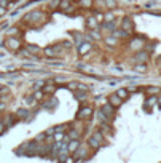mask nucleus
I'll return each instance as SVG.
<instances>
[{
	"label": "nucleus",
	"mask_w": 161,
	"mask_h": 163,
	"mask_svg": "<svg viewBox=\"0 0 161 163\" xmlns=\"http://www.w3.org/2000/svg\"><path fill=\"white\" fill-rule=\"evenodd\" d=\"M21 40L19 38H16V37H7L5 38V42H3V47L7 48V50H10L11 53H16V51H19L21 50Z\"/></svg>",
	"instance_id": "1"
},
{
	"label": "nucleus",
	"mask_w": 161,
	"mask_h": 163,
	"mask_svg": "<svg viewBox=\"0 0 161 163\" xmlns=\"http://www.w3.org/2000/svg\"><path fill=\"white\" fill-rule=\"evenodd\" d=\"M88 144H90L93 149H99V147L104 144V136H102V133H101V131H94L93 136L88 138Z\"/></svg>",
	"instance_id": "2"
},
{
	"label": "nucleus",
	"mask_w": 161,
	"mask_h": 163,
	"mask_svg": "<svg viewBox=\"0 0 161 163\" xmlns=\"http://www.w3.org/2000/svg\"><path fill=\"white\" fill-rule=\"evenodd\" d=\"M93 114H94V109L91 106H83V107H80V110L77 112V120H90Z\"/></svg>",
	"instance_id": "3"
},
{
	"label": "nucleus",
	"mask_w": 161,
	"mask_h": 163,
	"mask_svg": "<svg viewBox=\"0 0 161 163\" xmlns=\"http://www.w3.org/2000/svg\"><path fill=\"white\" fill-rule=\"evenodd\" d=\"M24 21L27 22H38V21H43V13L42 11H30V13H27L24 16Z\"/></svg>",
	"instance_id": "4"
},
{
	"label": "nucleus",
	"mask_w": 161,
	"mask_h": 163,
	"mask_svg": "<svg viewBox=\"0 0 161 163\" xmlns=\"http://www.w3.org/2000/svg\"><path fill=\"white\" fill-rule=\"evenodd\" d=\"M121 29H123L125 32H128V34H131L132 32V29H134V22H132V19L131 18H123V21H121Z\"/></svg>",
	"instance_id": "5"
},
{
	"label": "nucleus",
	"mask_w": 161,
	"mask_h": 163,
	"mask_svg": "<svg viewBox=\"0 0 161 163\" xmlns=\"http://www.w3.org/2000/svg\"><path fill=\"white\" fill-rule=\"evenodd\" d=\"M101 112H104V114L107 115V117H109L110 120H112L113 117H115V107H113V106L110 104V103H107V104H104L102 107H101Z\"/></svg>",
	"instance_id": "6"
},
{
	"label": "nucleus",
	"mask_w": 161,
	"mask_h": 163,
	"mask_svg": "<svg viewBox=\"0 0 161 163\" xmlns=\"http://www.w3.org/2000/svg\"><path fill=\"white\" fill-rule=\"evenodd\" d=\"M80 147H81V145H80V141H78V139H70L69 144H67L69 154H72V155H74V154L77 152V150L80 149Z\"/></svg>",
	"instance_id": "7"
},
{
	"label": "nucleus",
	"mask_w": 161,
	"mask_h": 163,
	"mask_svg": "<svg viewBox=\"0 0 161 163\" xmlns=\"http://www.w3.org/2000/svg\"><path fill=\"white\" fill-rule=\"evenodd\" d=\"M109 103H110V104H112L113 107L116 109V107H120V106L123 104V99H121V98L118 96V94L115 93V94H110V96H109Z\"/></svg>",
	"instance_id": "8"
},
{
	"label": "nucleus",
	"mask_w": 161,
	"mask_h": 163,
	"mask_svg": "<svg viewBox=\"0 0 161 163\" xmlns=\"http://www.w3.org/2000/svg\"><path fill=\"white\" fill-rule=\"evenodd\" d=\"M93 48V43H91V40L90 42H83L80 47H78V54L80 56H83V54H86L88 51H90V50Z\"/></svg>",
	"instance_id": "9"
},
{
	"label": "nucleus",
	"mask_w": 161,
	"mask_h": 163,
	"mask_svg": "<svg viewBox=\"0 0 161 163\" xmlns=\"http://www.w3.org/2000/svg\"><path fill=\"white\" fill-rule=\"evenodd\" d=\"M86 26L90 27L91 31H97L99 27V21L94 18V16H90V18H86Z\"/></svg>",
	"instance_id": "10"
},
{
	"label": "nucleus",
	"mask_w": 161,
	"mask_h": 163,
	"mask_svg": "<svg viewBox=\"0 0 161 163\" xmlns=\"http://www.w3.org/2000/svg\"><path fill=\"white\" fill-rule=\"evenodd\" d=\"M42 91L45 93V94H53L54 91H56V85H54V83H51V82H48L46 85L42 88Z\"/></svg>",
	"instance_id": "11"
},
{
	"label": "nucleus",
	"mask_w": 161,
	"mask_h": 163,
	"mask_svg": "<svg viewBox=\"0 0 161 163\" xmlns=\"http://www.w3.org/2000/svg\"><path fill=\"white\" fill-rule=\"evenodd\" d=\"M26 50H27L30 54H38V53L42 51L40 47H37V45H32V43H27V45H26Z\"/></svg>",
	"instance_id": "12"
},
{
	"label": "nucleus",
	"mask_w": 161,
	"mask_h": 163,
	"mask_svg": "<svg viewBox=\"0 0 161 163\" xmlns=\"http://www.w3.org/2000/svg\"><path fill=\"white\" fill-rule=\"evenodd\" d=\"M16 117H19V119H27L29 117V109L27 107H21V109H18L16 110Z\"/></svg>",
	"instance_id": "13"
},
{
	"label": "nucleus",
	"mask_w": 161,
	"mask_h": 163,
	"mask_svg": "<svg viewBox=\"0 0 161 163\" xmlns=\"http://www.w3.org/2000/svg\"><path fill=\"white\" fill-rule=\"evenodd\" d=\"M142 47H144V42L140 40V38H134V40L131 42V45H129L131 50H139V48H142Z\"/></svg>",
	"instance_id": "14"
},
{
	"label": "nucleus",
	"mask_w": 161,
	"mask_h": 163,
	"mask_svg": "<svg viewBox=\"0 0 161 163\" xmlns=\"http://www.w3.org/2000/svg\"><path fill=\"white\" fill-rule=\"evenodd\" d=\"M147 58H148V54L145 53V51H139L137 54H136V58H134V61H136V63H145V61H147Z\"/></svg>",
	"instance_id": "15"
},
{
	"label": "nucleus",
	"mask_w": 161,
	"mask_h": 163,
	"mask_svg": "<svg viewBox=\"0 0 161 163\" xmlns=\"http://www.w3.org/2000/svg\"><path fill=\"white\" fill-rule=\"evenodd\" d=\"M75 99L80 101V103H83V101L88 99V94L85 91H75Z\"/></svg>",
	"instance_id": "16"
},
{
	"label": "nucleus",
	"mask_w": 161,
	"mask_h": 163,
	"mask_svg": "<svg viewBox=\"0 0 161 163\" xmlns=\"http://www.w3.org/2000/svg\"><path fill=\"white\" fill-rule=\"evenodd\" d=\"M104 3H105V7L110 8V10H113V8L118 7V2H116V0H104Z\"/></svg>",
	"instance_id": "17"
},
{
	"label": "nucleus",
	"mask_w": 161,
	"mask_h": 163,
	"mask_svg": "<svg viewBox=\"0 0 161 163\" xmlns=\"http://www.w3.org/2000/svg\"><path fill=\"white\" fill-rule=\"evenodd\" d=\"M116 42H118V38H116L115 35H110V37H105V43L109 45V47H113V45H116Z\"/></svg>",
	"instance_id": "18"
},
{
	"label": "nucleus",
	"mask_w": 161,
	"mask_h": 163,
	"mask_svg": "<svg viewBox=\"0 0 161 163\" xmlns=\"http://www.w3.org/2000/svg\"><path fill=\"white\" fill-rule=\"evenodd\" d=\"M116 94H118V96H120L121 99H123V101H125V99L128 98V94H129V91H128V90H126V88H120V90H118V91H116Z\"/></svg>",
	"instance_id": "19"
},
{
	"label": "nucleus",
	"mask_w": 161,
	"mask_h": 163,
	"mask_svg": "<svg viewBox=\"0 0 161 163\" xmlns=\"http://www.w3.org/2000/svg\"><path fill=\"white\" fill-rule=\"evenodd\" d=\"M80 7L81 8H91L93 7V0H80Z\"/></svg>",
	"instance_id": "20"
},
{
	"label": "nucleus",
	"mask_w": 161,
	"mask_h": 163,
	"mask_svg": "<svg viewBox=\"0 0 161 163\" xmlns=\"http://www.w3.org/2000/svg\"><path fill=\"white\" fill-rule=\"evenodd\" d=\"M78 136H80V134H78V131H77V130H70L67 133V138L69 139H78Z\"/></svg>",
	"instance_id": "21"
},
{
	"label": "nucleus",
	"mask_w": 161,
	"mask_h": 163,
	"mask_svg": "<svg viewBox=\"0 0 161 163\" xmlns=\"http://www.w3.org/2000/svg\"><path fill=\"white\" fill-rule=\"evenodd\" d=\"M43 51H45V54H46V56H54V53H56V48L46 47L45 50H43Z\"/></svg>",
	"instance_id": "22"
},
{
	"label": "nucleus",
	"mask_w": 161,
	"mask_h": 163,
	"mask_svg": "<svg viewBox=\"0 0 161 163\" xmlns=\"http://www.w3.org/2000/svg\"><path fill=\"white\" fill-rule=\"evenodd\" d=\"M134 69L137 70V72H142V74H145L147 72V67H145V64H136V67Z\"/></svg>",
	"instance_id": "23"
},
{
	"label": "nucleus",
	"mask_w": 161,
	"mask_h": 163,
	"mask_svg": "<svg viewBox=\"0 0 161 163\" xmlns=\"http://www.w3.org/2000/svg\"><path fill=\"white\" fill-rule=\"evenodd\" d=\"M75 8H77V3H70V7L64 11V15H72L75 11Z\"/></svg>",
	"instance_id": "24"
},
{
	"label": "nucleus",
	"mask_w": 161,
	"mask_h": 163,
	"mask_svg": "<svg viewBox=\"0 0 161 163\" xmlns=\"http://www.w3.org/2000/svg\"><path fill=\"white\" fill-rule=\"evenodd\" d=\"M159 91H161V90H159V88H156V86H148V88H147V93H150V94H153V93H155V94H158Z\"/></svg>",
	"instance_id": "25"
},
{
	"label": "nucleus",
	"mask_w": 161,
	"mask_h": 163,
	"mask_svg": "<svg viewBox=\"0 0 161 163\" xmlns=\"http://www.w3.org/2000/svg\"><path fill=\"white\" fill-rule=\"evenodd\" d=\"M43 94H45L43 91H38V90H37V91L34 93V99H35V101H42V99H43Z\"/></svg>",
	"instance_id": "26"
},
{
	"label": "nucleus",
	"mask_w": 161,
	"mask_h": 163,
	"mask_svg": "<svg viewBox=\"0 0 161 163\" xmlns=\"http://www.w3.org/2000/svg\"><path fill=\"white\" fill-rule=\"evenodd\" d=\"M45 85H46V82H43V80H38L37 83H34V90H35V91H37L38 88H43V86H45Z\"/></svg>",
	"instance_id": "27"
},
{
	"label": "nucleus",
	"mask_w": 161,
	"mask_h": 163,
	"mask_svg": "<svg viewBox=\"0 0 161 163\" xmlns=\"http://www.w3.org/2000/svg\"><path fill=\"white\" fill-rule=\"evenodd\" d=\"M67 88L69 90H75V91H77V88H78V82H69L67 83Z\"/></svg>",
	"instance_id": "28"
},
{
	"label": "nucleus",
	"mask_w": 161,
	"mask_h": 163,
	"mask_svg": "<svg viewBox=\"0 0 161 163\" xmlns=\"http://www.w3.org/2000/svg\"><path fill=\"white\" fill-rule=\"evenodd\" d=\"M53 130H54V133H64L65 131V125H58V126H54Z\"/></svg>",
	"instance_id": "29"
},
{
	"label": "nucleus",
	"mask_w": 161,
	"mask_h": 163,
	"mask_svg": "<svg viewBox=\"0 0 161 163\" xmlns=\"http://www.w3.org/2000/svg\"><path fill=\"white\" fill-rule=\"evenodd\" d=\"M155 104H156V98H148L147 99V103H145V107H147V106H155Z\"/></svg>",
	"instance_id": "30"
},
{
	"label": "nucleus",
	"mask_w": 161,
	"mask_h": 163,
	"mask_svg": "<svg viewBox=\"0 0 161 163\" xmlns=\"http://www.w3.org/2000/svg\"><path fill=\"white\" fill-rule=\"evenodd\" d=\"M18 27H11V29L8 31V37H13V35H18Z\"/></svg>",
	"instance_id": "31"
},
{
	"label": "nucleus",
	"mask_w": 161,
	"mask_h": 163,
	"mask_svg": "<svg viewBox=\"0 0 161 163\" xmlns=\"http://www.w3.org/2000/svg\"><path fill=\"white\" fill-rule=\"evenodd\" d=\"M94 18H96L99 22H101L102 19H105V18H104V13H101V11H96V13H94Z\"/></svg>",
	"instance_id": "32"
},
{
	"label": "nucleus",
	"mask_w": 161,
	"mask_h": 163,
	"mask_svg": "<svg viewBox=\"0 0 161 163\" xmlns=\"http://www.w3.org/2000/svg\"><path fill=\"white\" fill-rule=\"evenodd\" d=\"M77 90H80V91H88V90H90V88H88L86 85H83V83H78V88H77Z\"/></svg>",
	"instance_id": "33"
},
{
	"label": "nucleus",
	"mask_w": 161,
	"mask_h": 163,
	"mask_svg": "<svg viewBox=\"0 0 161 163\" xmlns=\"http://www.w3.org/2000/svg\"><path fill=\"white\" fill-rule=\"evenodd\" d=\"M90 34L93 35V38H101V34H99L97 31H90Z\"/></svg>",
	"instance_id": "34"
},
{
	"label": "nucleus",
	"mask_w": 161,
	"mask_h": 163,
	"mask_svg": "<svg viewBox=\"0 0 161 163\" xmlns=\"http://www.w3.org/2000/svg\"><path fill=\"white\" fill-rule=\"evenodd\" d=\"M65 80H64V78L62 77H56V78H54V83H64Z\"/></svg>",
	"instance_id": "35"
},
{
	"label": "nucleus",
	"mask_w": 161,
	"mask_h": 163,
	"mask_svg": "<svg viewBox=\"0 0 161 163\" xmlns=\"http://www.w3.org/2000/svg\"><path fill=\"white\" fill-rule=\"evenodd\" d=\"M112 19H113V16H112V13L105 15V21H107V22H110V21H112Z\"/></svg>",
	"instance_id": "36"
},
{
	"label": "nucleus",
	"mask_w": 161,
	"mask_h": 163,
	"mask_svg": "<svg viewBox=\"0 0 161 163\" xmlns=\"http://www.w3.org/2000/svg\"><path fill=\"white\" fill-rule=\"evenodd\" d=\"M5 13H7V7H2V8H0V15H5Z\"/></svg>",
	"instance_id": "37"
},
{
	"label": "nucleus",
	"mask_w": 161,
	"mask_h": 163,
	"mask_svg": "<svg viewBox=\"0 0 161 163\" xmlns=\"http://www.w3.org/2000/svg\"><path fill=\"white\" fill-rule=\"evenodd\" d=\"M155 5H156V3H155V2H153V3H147V5H145V7H147V8H152V7H155Z\"/></svg>",
	"instance_id": "38"
},
{
	"label": "nucleus",
	"mask_w": 161,
	"mask_h": 163,
	"mask_svg": "<svg viewBox=\"0 0 161 163\" xmlns=\"http://www.w3.org/2000/svg\"><path fill=\"white\" fill-rule=\"evenodd\" d=\"M7 3H8V0H2V7H7Z\"/></svg>",
	"instance_id": "39"
},
{
	"label": "nucleus",
	"mask_w": 161,
	"mask_h": 163,
	"mask_svg": "<svg viewBox=\"0 0 161 163\" xmlns=\"http://www.w3.org/2000/svg\"><path fill=\"white\" fill-rule=\"evenodd\" d=\"M158 104H159V106H161V96H159V98H158Z\"/></svg>",
	"instance_id": "40"
},
{
	"label": "nucleus",
	"mask_w": 161,
	"mask_h": 163,
	"mask_svg": "<svg viewBox=\"0 0 161 163\" xmlns=\"http://www.w3.org/2000/svg\"><path fill=\"white\" fill-rule=\"evenodd\" d=\"M11 2H16V0H11Z\"/></svg>",
	"instance_id": "41"
}]
</instances>
